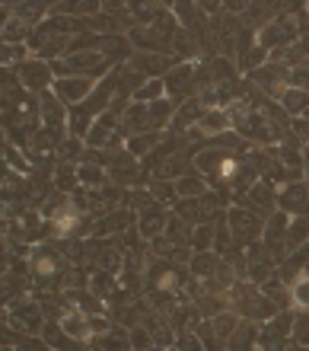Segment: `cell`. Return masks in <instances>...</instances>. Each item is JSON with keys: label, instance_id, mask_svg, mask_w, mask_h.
Listing matches in <instances>:
<instances>
[{"label": "cell", "instance_id": "9", "mask_svg": "<svg viewBox=\"0 0 309 351\" xmlns=\"http://www.w3.org/2000/svg\"><path fill=\"white\" fill-rule=\"evenodd\" d=\"M42 121H45V131L61 138V128H64V121H67V115H64V106L58 102V96H51V93L42 96Z\"/></svg>", "mask_w": 309, "mask_h": 351}, {"label": "cell", "instance_id": "4", "mask_svg": "<svg viewBox=\"0 0 309 351\" xmlns=\"http://www.w3.org/2000/svg\"><path fill=\"white\" fill-rule=\"evenodd\" d=\"M293 36H297V26H293V23H287V19H271V23L258 32V45H262L264 51H268V48H274V45H287V48H291Z\"/></svg>", "mask_w": 309, "mask_h": 351}, {"label": "cell", "instance_id": "7", "mask_svg": "<svg viewBox=\"0 0 309 351\" xmlns=\"http://www.w3.org/2000/svg\"><path fill=\"white\" fill-rule=\"evenodd\" d=\"M55 77V71H51V64H45V61H29V64L19 67V80H23V86L26 90H45L48 80Z\"/></svg>", "mask_w": 309, "mask_h": 351}, {"label": "cell", "instance_id": "26", "mask_svg": "<svg viewBox=\"0 0 309 351\" xmlns=\"http://www.w3.org/2000/svg\"><path fill=\"white\" fill-rule=\"evenodd\" d=\"M166 86H163V80H150V84L147 86H140V90L134 93V99L137 102H144V106H150V102L156 99V96H160V93H163Z\"/></svg>", "mask_w": 309, "mask_h": 351}, {"label": "cell", "instance_id": "3", "mask_svg": "<svg viewBox=\"0 0 309 351\" xmlns=\"http://www.w3.org/2000/svg\"><path fill=\"white\" fill-rule=\"evenodd\" d=\"M277 208L284 214H297V217H306L309 214V185L303 182H287L281 195H277Z\"/></svg>", "mask_w": 309, "mask_h": 351}, {"label": "cell", "instance_id": "35", "mask_svg": "<svg viewBox=\"0 0 309 351\" xmlns=\"http://www.w3.org/2000/svg\"><path fill=\"white\" fill-rule=\"evenodd\" d=\"M102 351H125V335L112 332V339L106 335V348H102Z\"/></svg>", "mask_w": 309, "mask_h": 351}, {"label": "cell", "instance_id": "32", "mask_svg": "<svg viewBox=\"0 0 309 351\" xmlns=\"http://www.w3.org/2000/svg\"><path fill=\"white\" fill-rule=\"evenodd\" d=\"M179 348L182 351H204V342L198 335H179Z\"/></svg>", "mask_w": 309, "mask_h": 351}, {"label": "cell", "instance_id": "36", "mask_svg": "<svg viewBox=\"0 0 309 351\" xmlns=\"http://www.w3.org/2000/svg\"><path fill=\"white\" fill-rule=\"evenodd\" d=\"M16 351H51V345H48V342H32V339H23Z\"/></svg>", "mask_w": 309, "mask_h": 351}, {"label": "cell", "instance_id": "2", "mask_svg": "<svg viewBox=\"0 0 309 351\" xmlns=\"http://www.w3.org/2000/svg\"><path fill=\"white\" fill-rule=\"evenodd\" d=\"M246 198H249V208H252L262 221H268V217H274V214L281 211V208H277V192L271 189V182H268V179L255 182L252 189L246 192Z\"/></svg>", "mask_w": 309, "mask_h": 351}, {"label": "cell", "instance_id": "6", "mask_svg": "<svg viewBox=\"0 0 309 351\" xmlns=\"http://www.w3.org/2000/svg\"><path fill=\"white\" fill-rule=\"evenodd\" d=\"M166 221H169V217H166V211L160 208V202H153L147 211H140V217H137V233H140V237H147V240H156V237L169 227Z\"/></svg>", "mask_w": 309, "mask_h": 351}, {"label": "cell", "instance_id": "16", "mask_svg": "<svg viewBox=\"0 0 309 351\" xmlns=\"http://www.w3.org/2000/svg\"><path fill=\"white\" fill-rule=\"evenodd\" d=\"M258 339V332H255L252 323H239V329L233 332V339L227 342V351H249V345Z\"/></svg>", "mask_w": 309, "mask_h": 351}, {"label": "cell", "instance_id": "21", "mask_svg": "<svg viewBox=\"0 0 309 351\" xmlns=\"http://www.w3.org/2000/svg\"><path fill=\"white\" fill-rule=\"evenodd\" d=\"M214 268H217V259L210 256V252H198L195 259H191V275L195 278H214Z\"/></svg>", "mask_w": 309, "mask_h": 351}, {"label": "cell", "instance_id": "31", "mask_svg": "<svg viewBox=\"0 0 309 351\" xmlns=\"http://www.w3.org/2000/svg\"><path fill=\"white\" fill-rule=\"evenodd\" d=\"M291 86L309 93V67H300V71H291Z\"/></svg>", "mask_w": 309, "mask_h": 351}, {"label": "cell", "instance_id": "19", "mask_svg": "<svg viewBox=\"0 0 309 351\" xmlns=\"http://www.w3.org/2000/svg\"><path fill=\"white\" fill-rule=\"evenodd\" d=\"M42 332H45V342L51 345V348H58V351H73V348H77V342H73L71 335L64 332L61 323H58V326H45Z\"/></svg>", "mask_w": 309, "mask_h": 351}, {"label": "cell", "instance_id": "18", "mask_svg": "<svg viewBox=\"0 0 309 351\" xmlns=\"http://www.w3.org/2000/svg\"><path fill=\"white\" fill-rule=\"evenodd\" d=\"M281 102L287 112H309V93L297 90V86H287V90L281 93Z\"/></svg>", "mask_w": 309, "mask_h": 351}, {"label": "cell", "instance_id": "1", "mask_svg": "<svg viewBox=\"0 0 309 351\" xmlns=\"http://www.w3.org/2000/svg\"><path fill=\"white\" fill-rule=\"evenodd\" d=\"M230 233H233V243H236V246H252L264 233V221L252 208H233V211H230Z\"/></svg>", "mask_w": 309, "mask_h": 351}, {"label": "cell", "instance_id": "33", "mask_svg": "<svg viewBox=\"0 0 309 351\" xmlns=\"http://www.w3.org/2000/svg\"><path fill=\"white\" fill-rule=\"evenodd\" d=\"M92 287H96V291H99V294H109L112 287H115V281H112V278L106 275V271H99V275L92 278Z\"/></svg>", "mask_w": 309, "mask_h": 351}, {"label": "cell", "instance_id": "27", "mask_svg": "<svg viewBox=\"0 0 309 351\" xmlns=\"http://www.w3.org/2000/svg\"><path fill=\"white\" fill-rule=\"evenodd\" d=\"M156 141H160V134H147V138H131V141H127V154H131V157H140V154H147V150L153 147Z\"/></svg>", "mask_w": 309, "mask_h": 351}, {"label": "cell", "instance_id": "5", "mask_svg": "<svg viewBox=\"0 0 309 351\" xmlns=\"http://www.w3.org/2000/svg\"><path fill=\"white\" fill-rule=\"evenodd\" d=\"M29 271L36 275V281H55L61 275V256L51 250H36L32 252V262H29Z\"/></svg>", "mask_w": 309, "mask_h": 351}, {"label": "cell", "instance_id": "10", "mask_svg": "<svg viewBox=\"0 0 309 351\" xmlns=\"http://www.w3.org/2000/svg\"><path fill=\"white\" fill-rule=\"evenodd\" d=\"M55 93L61 96L64 102H77V99H90L92 93V84L90 80H83V77H61V80H55Z\"/></svg>", "mask_w": 309, "mask_h": 351}, {"label": "cell", "instance_id": "38", "mask_svg": "<svg viewBox=\"0 0 309 351\" xmlns=\"http://www.w3.org/2000/svg\"><path fill=\"white\" fill-rule=\"evenodd\" d=\"M255 351H262V348H255Z\"/></svg>", "mask_w": 309, "mask_h": 351}, {"label": "cell", "instance_id": "8", "mask_svg": "<svg viewBox=\"0 0 309 351\" xmlns=\"http://www.w3.org/2000/svg\"><path fill=\"white\" fill-rule=\"evenodd\" d=\"M10 323L16 326V329H45V323H42V310H38L32 300L10 306Z\"/></svg>", "mask_w": 309, "mask_h": 351}, {"label": "cell", "instance_id": "34", "mask_svg": "<svg viewBox=\"0 0 309 351\" xmlns=\"http://www.w3.org/2000/svg\"><path fill=\"white\" fill-rule=\"evenodd\" d=\"M131 348H137V351L150 348V335H147V329H134V335H131Z\"/></svg>", "mask_w": 309, "mask_h": 351}, {"label": "cell", "instance_id": "14", "mask_svg": "<svg viewBox=\"0 0 309 351\" xmlns=\"http://www.w3.org/2000/svg\"><path fill=\"white\" fill-rule=\"evenodd\" d=\"M287 294H291V304L303 313H309V271H303L300 278H293L287 285Z\"/></svg>", "mask_w": 309, "mask_h": 351}, {"label": "cell", "instance_id": "37", "mask_svg": "<svg viewBox=\"0 0 309 351\" xmlns=\"http://www.w3.org/2000/svg\"><path fill=\"white\" fill-rule=\"evenodd\" d=\"M16 58H23V48H19L16 42L3 48V64H7V61H16Z\"/></svg>", "mask_w": 309, "mask_h": 351}, {"label": "cell", "instance_id": "20", "mask_svg": "<svg viewBox=\"0 0 309 351\" xmlns=\"http://www.w3.org/2000/svg\"><path fill=\"white\" fill-rule=\"evenodd\" d=\"M127 221H131V214L127 211H112V214H106L99 221V227H96V233H121V230H127Z\"/></svg>", "mask_w": 309, "mask_h": 351}, {"label": "cell", "instance_id": "11", "mask_svg": "<svg viewBox=\"0 0 309 351\" xmlns=\"http://www.w3.org/2000/svg\"><path fill=\"white\" fill-rule=\"evenodd\" d=\"M198 128H201V134L220 138V134H223L227 128H233V125H230V112H227V109H220V106H214V109H208L204 115H201Z\"/></svg>", "mask_w": 309, "mask_h": 351}, {"label": "cell", "instance_id": "28", "mask_svg": "<svg viewBox=\"0 0 309 351\" xmlns=\"http://www.w3.org/2000/svg\"><path fill=\"white\" fill-rule=\"evenodd\" d=\"M77 179H80V182H86V185H102V182H106L102 169L92 167V163H83V167L77 169Z\"/></svg>", "mask_w": 309, "mask_h": 351}, {"label": "cell", "instance_id": "17", "mask_svg": "<svg viewBox=\"0 0 309 351\" xmlns=\"http://www.w3.org/2000/svg\"><path fill=\"white\" fill-rule=\"evenodd\" d=\"M147 125H153V121H150V106H144V102H140V106H131V112H127L125 115V131H134V138H137V131H144Z\"/></svg>", "mask_w": 309, "mask_h": 351}, {"label": "cell", "instance_id": "12", "mask_svg": "<svg viewBox=\"0 0 309 351\" xmlns=\"http://www.w3.org/2000/svg\"><path fill=\"white\" fill-rule=\"evenodd\" d=\"M252 77H255V80H258V84L264 86V90H271L274 96H281V90H277V84H284V80L291 84V67L268 64V67H258V71H255Z\"/></svg>", "mask_w": 309, "mask_h": 351}, {"label": "cell", "instance_id": "30", "mask_svg": "<svg viewBox=\"0 0 309 351\" xmlns=\"http://www.w3.org/2000/svg\"><path fill=\"white\" fill-rule=\"evenodd\" d=\"M153 198L156 202H173V195H175V185H169V182H153Z\"/></svg>", "mask_w": 309, "mask_h": 351}, {"label": "cell", "instance_id": "25", "mask_svg": "<svg viewBox=\"0 0 309 351\" xmlns=\"http://www.w3.org/2000/svg\"><path fill=\"white\" fill-rule=\"evenodd\" d=\"M173 64L169 58H156V55H150V58H137V67L144 71V74H163L166 67Z\"/></svg>", "mask_w": 309, "mask_h": 351}, {"label": "cell", "instance_id": "24", "mask_svg": "<svg viewBox=\"0 0 309 351\" xmlns=\"http://www.w3.org/2000/svg\"><path fill=\"white\" fill-rule=\"evenodd\" d=\"M175 195H182V198H198V195H204V182L201 179H179L175 182Z\"/></svg>", "mask_w": 309, "mask_h": 351}, {"label": "cell", "instance_id": "22", "mask_svg": "<svg viewBox=\"0 0 309 351\" xmlns=\"http://www.w3.org/2000/svg\"><path fill=\"white\" fill-rule=\"evenodd\" d=\"M210 240H214V223H198V227H195V233H191V250L208 252L210 250Z\"/></svg>", "mask_w": 309, "mask_h": 351}, {"label": "cell", "instance_id": "13", "mask_svg": "<svg viewBox=\"0 0 309 351\" xmlns=\"http://www.w3.org/2000/svg\"><path fill=\"white\" fill-rule=\"evenodd\" d=\"M306 243H309V214L291 221V227H287V252L303 250Z\"/></svg>", "mask_w": 309, "mask_h": 351}, {"label": "cell", "instance_id": "29", "mask_svg": "<svg viewBox=\"0 0 309 351\" xmlns=\"http://www.w3.org/2000/svg\"><path fill=\"white\" fill-rule=\"evenodd\" d=\"M293 339L300 345H309V313L297 316V323H293Z\"/></svg>", "mask_w": 309, "mask_h": 351}, {"label": "cell", "instance_id": "23", "mask_svg": "<svg viewBox=\"0 0 309 351\" xmlns=\"http://www.w3.org/2000/svg\"><path fill=\"white\" fill-rule=\"evenodd\" d=\"M173 109H175V99L150 102V121H153V125H166V121H169V115H173Z\"/></svg>", "mask_w": 309, "mask_h": 351}, {"label": "cell", "instance_id": "15", "mask_svg": "<svg viewBox=\"0 0 309 351\" xmlns=\"http://www.w3.org/2000/svg\"><path fill=\"white\" fill-rule=\"evenodd\" d=\"M191 80H195V67L185 64V67H175L173 74H169V77L163 80V86H166L169 93H173V96H182V93L191 86Z\"/></svg>", "mask_w": 309, "mask_h": 351}]
</instances>
